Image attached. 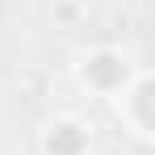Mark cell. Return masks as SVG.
Wrapping results in <instances>:
<instances>
[{"instance_id": "3957f363", "label": "cell", "mask_w": 155, "mask_h": 155, "mask_svg": "<svg viewBox=\"0 0 155 155\" xmlns=\"http://www.w3.org/2000/svg\"><path fill=\"white\" fill-rule=\"evenodd\" d=\"M34 151L38 155H97V126L71 109L51 113L34 134Z\"/></svg>"}, {"instance_id": "6da1fadb", "label": "cell", "mask_w": 155, "mask_h": 155, "mask_svg": "<svg viewBox=\"0 0 155 155\" xmlns=\"http://www.w3.org/2000/svg\"><path fill=\"white\" fill-rule=\"evenodd\" d=\"M138 67H143V63L130 51L113 46V42H92V46H80V51L71 54L67 76H71V84H76L80 92H88V97H97V101H113L130 80H134Z\"/></svg>"}, {"instance_id": "7a4b0ae2", "label": "cell", "mask_w": 155, "mask_h": 155, "mask_svg": "<svg viewBox=\"0 0 155 155\" xmlns=\"http://www.w3.org/2000/svg\"><path fill=\"white\" fill-rule=\"evenodd\" d=\"M109 105H113L122 130H126L134 143H143V147L155 143V71L147 63L134 71V80H130Z\"/></svg>"}]
</instances>
